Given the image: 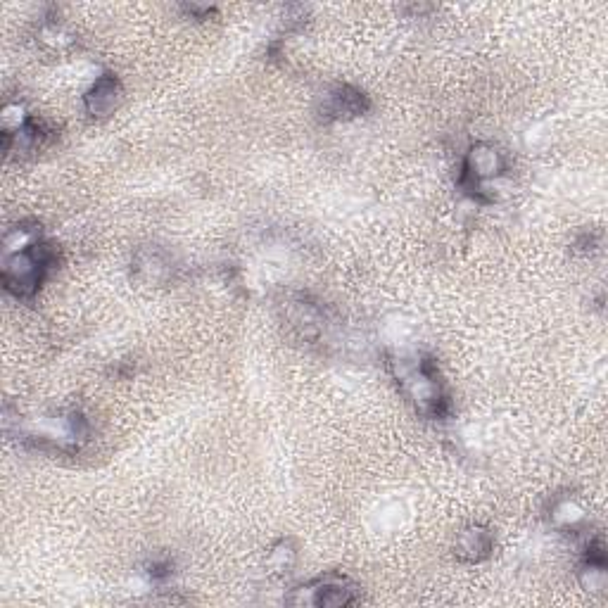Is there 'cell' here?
I'll use <instances>...</instances> for the list:
<instances>
[{"label": "cell", "instance_id": "1", "mask_svg": "<svg viewBox=\"0 0 608 608\" xmlns=\"http://www.w3.org/2000/svg\"><path fill=\"white\" fill-rule=\"evenodd\" d=\"M57 264V250L50 243L36 240L34 245L22 252L5 255L3 283L5 290L17 300H31L36 290L41 288L43 278Z\"/></svg>", "mask_w": 608, "mask_h": 608}, {"label": "cell", "instance_id": "8", "mask_svg": "<svg viewBox=\"0 0 608 608\" xmlns=\"http://www.w3.org/2000/svg\"><path fill=\"white\" fill-rule=\"evenodd\" d=\"M585 521V509L570 497L556 499L554 506H551V523L561 530H575L578 525Z\"/></svg>", "mask_w": 608, "mask_h": 608}, {"label": "cell", "instance_id": "9", "mask_svg": "<svg viewBox=\"0 0 608 608\" xmlns=\"http://www.w3.org/2000/svg\"><path fill=\"white\" fill-rule=\"evenodd\" d=\"M295 563H297V549L290 540H281L269 551V556H266V566L271 568V573L278 575L290 573V570L295 568Z\"/></svg>", "mask_w": 608, "mask_h": 608}, {"label": "cell", "instance_id": "7", "mask_svg": "<svg viewBox=\"0 0 608 608\" xmlns=\"http://www.w3.org/2000/svg\"><path fill=\"white\" fill-rule=\"evenodd\" d=\"M454 549H456V556H459L461 561L480 563L492 554L494 540H492L490 530L480 528V525H473V528L461 532Z\"/></svg>", "mask_w": 608, "mask_h": 608}, {"label": "cell", "instance_id": "3", "mask_svg": "<svg viewBox=\"0 0 608 608\" xmlns=\"http://www.w3.org/2000/svg\"><path fill=\"white\" fill-rule=\"evenodd\" d=\"M506 171V157L499 148H494L490 143H478L468 150L466 162H464V176H461V186L473 193H480V186L485 181L499 179Z\"/></svg>", "mask_w": 608, "mask_h": 608}, {"label": "cell", "instance_id": "4", "mask_svg": "<svg viewBox=\"0 0 608 608\" xmlns=\"http://www.w3.org/2000/svg\"><path fill=\"white\" fill-rule=\"evenodd\" d=\"M131 271H133V278H136L141 285L160 288V285L167 283L171 274H174V264H171L169 255L162 250V247L145 245V247H138V250L133 252Z\"/></svg>", "mask_w": 608, "mask_h": 608}, {"label": "cell", "instance_id": "6", "mask_svg": "<svg viewBox=\"0 0 608 608\" xmlns=\"http://www.w3.org/2000/svg\"><path fill=\"white\" fill-rule=\"evenodd\" d=\"M122 84H119V79L114 74H103L95 79V84L91 86V91L86 93L84 105L86 112L91 114V117H110V114L117 110L119 103H122Z\"/></svg>", "mask_w": 608, "mask_h": 608}, {"label": "cell", "instance_id": "5", "mask_svg": "<svg viewBox=\"0 0 608 608\" xmlns=\"http://www.w3.org/2000/svg\"><path fill=\"white\" fill-rule=\"evenodd\" d=\"M371 103L359 88L338 86L323 98V119H352L369 110Z\"/></svg>", "mask_w": 608, "mask_h": 608}, {"label": "cell", "instance_id": "2", "mask_svg": "<svg viewBox=\"0 0 608 608\" xmlns=\"http://www.w3.org/2000/svg\"><path fill=\"white\" fill-rule=\"evenodd\" d=\"M288 601L295 606H350L359 601V589L340 575H326L295 589Z\"/></svg>", "mask_w": 608, "mask_h": 608}]
</instances>
